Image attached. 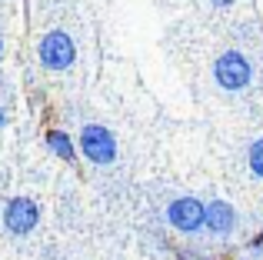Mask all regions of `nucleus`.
Wrapping results in <instances>:
<instances>
[{
	"mask_svg": "<svg viewBox=\"0 0 263 260\" xmlns=\"http://www.w3.org/2000/svg\"><path fill=\"white\" fill-rule=\"evenodd\" d=\"M213 77L223 90H243L253 80V64L240 50H223L213 64Z\"/></svg>",
	"mask_w": 263,
	"mask_h": 260,
	"instance_id": "1",
	"label": "nucleus"
},
{
	"mask_svg": "<svg viewBox=\"0 0 263 260\" xmlns=\"http://www.w3.org/2000/svg\"><path fill=\"white\" fill-rule=\"evenodd\" d=\"M80 150H84V157H90L93 163H114L117 160V140H114V134L100 124H87L80 130Z\"/></svg>",
	"mask_w": 263,
	"mask_h": 260,
	"instance_id": "2",
	"label": "nucleus"
},
{
	"mask_svg": "<svg viewBox=\"0 0 263 260\" xmlns=\"http://www.w3.org/2000/svg\"><path fill=\"white\" fill-rule=\"evenodd\" d=\"M73 57H77V47L64 30H53L40 40V64L47 70H67L73 64Z\"/></svg>",
	"mask_w": 263,
	"mask_h": 260,
	"instance_id": "3",
	"label": "nucleus"
},
{
	"mask_svg": "<svg viewBox=\"0 0 263 260\" xmlns=\"http://www.w3.org/2000/svg\"><path fill=\"white\" fill-rule=\"evenodd\" d=\"M167 220L180 234H197L203 227V203L197 197H180V200H174L167 207Z\"/></svg>",
	"mask_w": 263,
	"mask_h": 260,
	"instance_id": "4",
	"label": "nucleus"
},
{
	"mask_svg": "<svg viewBox=\"0 0 263 260\" xmlns=\"http://www.w3.org/2000/svg\"><path fill=\"white\" fill-rule=\"evenodd\" d=\"M37 220H40V207L33 200H27V197H17V200H10L7 203V210H4V224H7V230L10 234H30L33 227H37Z\"/></svg>",
	"mask_w": 263,
	"mask_h": 260,
	"instance_id": "5",
	"label": "nucleus"
},
{
	"mask_svg": "<svg viewBox=\"0 0 263 260\" xmlns=\"http://www.w3.org/2000/svg\"><path fill=\"white\" fill-rule=\"evenodd\" d=\"M203 227L210 230V234H217V237L233 234V227H237V210H233L227 200L203 203Z\"/></svg>",
	"mask_w": 263,
	"mask_h": 260,
	"instance_id": "6",
	"label": "nucleus"
},
{
	"mask_svg": "<svg viewBox=\"0 0 263 260\" xmlns=\"http://www.w3.org/2000/svg\"><path fill=\"white\" fill-rule=\"evenodd\" d=\"M47 147H50L60 160H73V143L64 130H50V134H47Z\"/></svg>",
	"mask_w": 263,
	"mask_h": 260,
	"instance_id": "7",
	"label": "nucleus"
},
{
	"mask_svg": "<svg viewBox=\"0 0 263 260\" xmlns=\"http://www.w3.org/2000/svg\"><path fill=\"white\" fill-rule=\"evenodd\" d=\"M247 163H250V174L263 180V137H257V140L250 143V150H247Z\"/></svg>",
	"mask_w": 263,
	"mask_h": 260,
	"instance_id": "8",
	"label": "nucleus"
},
{
	"mask_svg": "<svg viewBox=\"0 0 263 260\" xmlns=\"http://www.w3.org/2000/svg\"><path fill=\"white\" fill-rule=\"evenodd\" d=\"M247 247H250V254H257V257L263 254V230H260V234H257V237H253V240H250V244H247Z\"/></svg>",
	"mask_w": 263,
	"mask_h": 260,
	"instance_id": "9",
	"label": "nucleus"
},
{
	"mask_svg": "<svg viewBox=\"0 0 263 260\" xmlns=\"http://www.w3.org/2000/svg\"><path fill=\"white\" fill-rule=\"evenodd\" d=\"M180 260H210V257H203V254H190V250H183V254H180Z\"/></svg>",
	"mask_w": 263,
	"mask_h": 260,
	"instance_id": "10",
	"label": "nucleus"
},
{
	"mask_svg": "<svg viewBox=\"0 0 263 260\" xmlns=\"http://www.w3.org/2000/svg\"><path fill=\"white\" fill-rule=\"evenodd\" d=\"M210 4H213V7H220V10H227V7H233L237 0H210Z\"/></svg>",
	"mask_w": 263,
	"mask_h": 260,
	"instance_id": "11",
	"label": "nucleus"
},
{
	"mask_svg": "<svg viewBox=\"0 0 263 260\" xmlns=\"http://www.w3.org/2000/svg\"><path fill=\"white\" fill-rule=\"evenodd\" d=\"M0 127H4V107H0Z\"/></svg>",
	"mask_w": 263,
	"mask_h": 260,
	"instance_id": "12",
	"label": "nucleus"
},
{
	"mask_svg": "<svg viewBox=\"0 0 263 260\" xmlns=\"http://www.w3.org/2000/svg\"><path fill=\"white\" fill-rule=\"evenodd\" d=\"M0 50H4V40H0Z\"/></svg>",
	"mask_w": 263,
	"mask_h": 260,
	"instance_id": "13",
	"label": "nucleus"
}]
</instances>
